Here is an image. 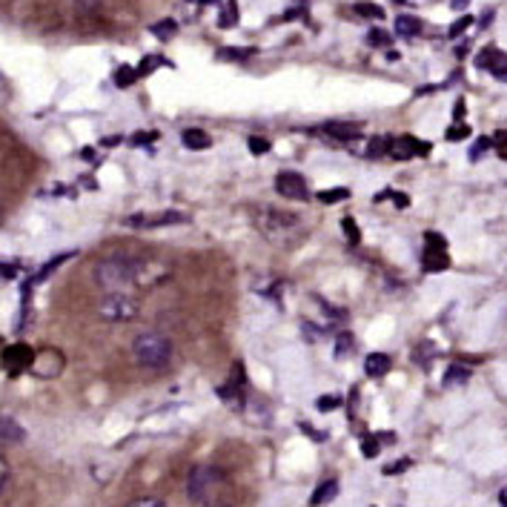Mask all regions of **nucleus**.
<instances>
[{
    "label": "nucleus",
    "mask_w": 507,
    "mask_h": 507,
    "mask_svg": "<svg viewBox=\"0 0 507 507\" xmlns=\"http://www.w3.org/2000/svg\"><path fill=\"white\" fill-rule=\"evenodd\" d=\"M339 496V482H324V484H319V487H315L312 490V496H310V504H315V507H319V504H327V502H332V499H336Z\"/></svg>",
    "instance_id": "f3484780"
},
{
    "label": "nucleus",
    "mask_w": 507,
    "mask_h": 507,
    "mask_svg": "<svg viewBox=\"0 0 507 507\" xmlns=\"http://www.w3.org/2000/svg\"><path fill=\"white\" fill-rule=\"evenodd\" d=\"M353 12L361 14V18H376V21H382V18H385V9H382V6H376V4H356Z\"/></svg>",
    "instance_id": "5701e85b"
},
{
    "label": "nucleus",
    "mask_w": 507,
    "mask_h": 507,
    "mask_svg": "<svg viewBox=\"0 0 507 507\" xmlns=\"http://www.w3.org/2000/svg\"><path fill=\"white\" fill-rule=\"evenodd\" d=\"M252 221H256V230L264 235V239H269L273 244H281V247H293L301 235H304L301 221L293 213H284V210L258 207V210H252Z\"/></svg>",
    "instance_id": "f03ea898"
},
{
    "label": "nucleus",
    "mask_w": 507,
    "mask_h": 507,
    "mask_svg": "<svg viewBox=\"0 0 507 507\" xmlns=\"http://www.w3.org/2000/svg\"><path fill=\"white\" fill-rule=\"evenodd\" d=\"M470 23H473L470 14H465V18H458V21L450 26V38H458V35H462V32H467V29H470Z\"/></svg>",
    "instance_id": "72a5a7b5"
},
{
    "label": "nucleus",
    "mask_w": 507,
    "mask_h": 507,
    "mask_svg": "<svg viewBox=\"0 0 507 507\" xmlns=\"http://www.w3.org/2000/svg\"><path fill=\"white\" fill-rule=\"evenodd\" d=\"M247 147H249L252 155H264V152H269V140H267V138H258V135H252V138L247 140Z\"/></svg>",
    "instance_id": "c756f323"
},
{
    "label": "nucleus",
    "mask_w": 507,
    "mask_h": 507,
    "mask_svg": "<svg viewBox=\"0 0 507 507\" xmlns=\"http://www.w3.org/2000/svg\"><path fill=\"white\" fill-rule=\"evenodd\" d=\"M424 241H427V244H424V252H421V267H424V273H445V269L450 267L445 235L427 232Z\"/></svg>",
    "instance_id": "39448f33"
},
{
    "label": "nucleus",
    "mask_w": 507,
    "mask_h": 507,
    "mask_svg": "<svg viewBox=\"0 0 507 507\" xmlns=\"http://www.w3.org/2000/svg\"><path fill=\"white\" fill-rule=\"evenodd\" d=\"M32 361H35V353H32L29 344H12L4 353V367L9 373H21V370H32Z\"/></svg>",
    "instance_id": "9d476101"
},
{
    "label": "nucleus",
    "mask_w": 507,
    "mask_h": 507,
    "mask_svg": "<svg viewBox=\"0 0 507 507\" xmlns=\"http://www.w3.org/2000/svg\"><path fill=\"white\" fill-rule=\"evenodd\" d=\"M419 152H427V144H419L413 135H395L390 138V158L395 161H410V158H416Z\"/></svg>",
    "instance_id": "1a4fd4ad"
},
{
    "label": "nucleus",
    "mask_w": 507,
    "mask_h": 507,
    "mask_svg": "<svg viewBox=\"0 0 507 507\" xmlns=\"http://www.w3.org/2000/svg\"><path fill=\"white\" fill-rule=\"evenodd\" d=\"M421 32V21L419 18H410V14H402V18H395V35L402 38H413Z\"/></svg>",
    "instance_id": "a211bd4d"
},
{
    "label": "nucleus",
    "mask_w": 507,
    "mask_h": 507,
    "mask_svg": "<svg viewBox=\"0 0 507 507\" xmlns=\"http://www.w3.org/2000/svg\"><path fill=\"white\" fill-rule=\"evenodd\" d=\"M201 4H218V0H201Z\"/></svg>",
    "instance_id": "a18cd8bd"
},
{
    "label": "nucleus",
    "mask_w": 507,
    "mask_h": 507,
    "mask_svg": "<svg viewBox=\"0 0 507 507\" xmlns=\"http://www.w3.org/2000/svg\"><path fill=\"white\" fill-rule=\"evenodd\" d=\"M341 227H344L347 241H350L353 247H356V244H361V232H358V224H356L353 218H344V221H341Z\"/></svg>",
    "instance_id": "a878e982"
},
{
    "label": "nucleus",
    "mask_w": 507,
    "mask_h": 507,
    "mask_svg": "<svg viewBox=\"0 0 507 507\" xmlns=\"http://www.w3.org/2000/svg\"><path fill=\"white\" fill-rule=\"evenodd\" d=\"M470 378V370L465 364H450V370L445 373V387H456V385H465Z\"/></svg>",
    "instance_id": "aec40b11"
},
{
    "label": "nucleus",
    "mask_w": 507,
    "mask_h": 507,
    "mask_svg": "<svg viewBox=\"0 0 507 507\" xmlns=\"http://www.w3.org/2000/svg\"><path fill=\"white\" fill-rule=\"evenodd\" d=\"M364 370H367L370 378H382V376H387V373H390V356H385V353H373V356H367V361H364Z\"/></svg>",
    "instance_id": "2eb2a0df"
},
{
    "label": "nucleus",
    "mask_w": 507,
    "mask_h": 507,
    "mask_svg": "<svg viewBox=\"0 0 507 507\" xmlns=\"http://www.w3.org/2000/svg\"><path fill=\"white\" fill-rule=\"evenodd\" d=\"M132 356L140 367L161 370L172 358V341H169V336H161V332H140V336L132 341Z\"/></svg>",
    "instance_id": "7ed1b4c3"
},
{
    "label": "nucleus",
    "mask_w": 507,
    "mask_h": 507,
    "mask_svg": "<svg viewBox=\"0 0 507 507\" xmlns=\"http://www.w3.org/2000/svg\"><path fill=\"white\" fill-rule=\"evenodd\" d=\"M158 67H169V60H164V58H144V60H140L138 75H149V72L158 69Z\"/></svg>",
    "instance_id": "cd10ccee"
},
{
    "label": "nucleus",
    "mask_w": 507,
    "mask_h": 507,
    "mask_svg": "<svg viewBox=\"0 0 507 507\" xmlns=\"http://www.w3.org/2000/svg\"><path fill=\"white\" fill-rule=\"evenodd\" d=\"M218 482H221V476H218L215 467H195L186 479V493L198 504H210L213 490H215Z\"/></svg>",
    "instance_id": "423d86ee"
},
{
    "label": "nucleus",
    "mask_w": 507,
    "mask_h": 507,
    "mask_svg": "<svg viewBox=\"0 0 507 507\" xmlns=\"http://www.w3.org/2000/svg\"><path fill=\"white\" fill-rule=\"evenodd\" d=\"M315 198H319V204H327V207H330V204H339V201L350 198V189H344V186H339V189H321V193L315 195Z\"/></svg>",
    "instance_id": "4be33fe9"
},
{
    "label": "nucleus",
    "mask_w": 507,
    "mask_h": 507,
    "mask_svg": "<svg viewBox=\"0 0 507 507\" xmlns=\"http://www.w3.org/2000/svg\"><path fill=\"white\" fill-rule=\"evenodd\" d=\"M181 140H184L186 149H210L213 147V138L204 130H184Z\"/></svg>",
    "instance_id": "dca6fc26"
},
{
    "label": "nucleus",
    "mask_w": 507,
    "mask_h": 507,
    "mask_svg": "<svg viewBox=\"0 0 507 507\" xmlns=\"http://www.w3.org/2000/svg\"><path fill=\"white\" fill-rule=\"evenodd\" d=\"M26 439V430L12 416L0 413V445H21Z\"/></svg>",
    "instance_id": "ddd939ff"
},
{
    "label": "nucleus",
    "mask_w": 507,
    "mask_h": 507,
    "mask_svg": "<svg viewBox=\"0 0 507 507\" xmlns=\"http://www.w3.org/2000/svg\"><path fill=\"white\" fill-rule=\"evenodd\" d=\"M155 138H158V132H135L132 144H149V140H155Z\"/></svg>",
    "instance_id": "58836bf2"
},
{
    "label": "nucleus",
    "mask_w": 507,
    "mask_h": 507,
    "mask_svg": "<svg viewBox=\"0 0 507 507\" xmlns=\"http://www.w3.org/2000/svg\"><path fill=\"white\" fill-rule=\"evenodd\" d=\"M339 404H341L339 395H324V399H319V410H324V413L332 407H339Z\"/></svg>",
    "instance_id": "c9c22d12"
},
{
    "label": "nucleus",
    "mask_w": 507,
    "mask_h": 507,
    "mask_svg": "<svg viewBox=\"0 0 507 507\" xmlns=\"http://www.w3.org/2000/svg\"><path fill=\"white\" fill-rule=\"evenodd\" d=\"M218 21H221V29H232L239 23V4H235V0H227L224 12L218 14Z\"/></svg>",
    "instance_id": "412c9836"
},
{
    "label": "nucleus",
    "mask_w": 507,
    "mask_h": 507,
    "mask_svg": "<svg viewBox=\"0 0 507 507\" xmlns=\"http://www.w3.org/2000/svg\"><path fill=\"white\" fill-rule=\"evenodd\" d=\"M138 81V69H132V67H121L118 72H115V84L123 89V86H132Z\"/></svg>",
    "instance_id": "b1692460"
},
{
    "label": "nucleus",
    "mask_w": 507,
    "mask_h": 507,
    "mask_svg": "<svg viewBox=\"0 0 507 507\" xmlns=\"http://www.w3.org/2000/svg\"><path fill=\"white\" fill-rule=\"evenodd\" d=\"M367 43H370V46H387V43H390V35H387L385 29H370Z\"/></svg>",
    "instance_id": "2f4dec72"
},
{
    "label": "nucleus",
    "mask_w": 507,
    "mask_h": 507,
    "mask_svg": "<svg viewBox=\"0 0 507 507\" xmlns=\"http://www.w3.org/2000/svg\"><path fill=\"white\" fill-rule=\"evenodd\" d=\"M490 149H493V138L476 140V144H473V149H470V161H479V158H482L484 152H490Z\"/></svg>",
    "instance_id": "bb28decb"
},
{
    "label": "nucleus",
    "mask_w": 507,
    "mask_h": 507,
    "mask_svg": "<svg viewBox=\"0 0 507 507\" xmlns=\"http://www.w3.org/2000/svg\"><path fill=\"white\" fill-rule=\"evenodd\" d=\"M493 147H499V149L504 152V147H507V130H499V132H496V138H493Z\"/></svg>",
    "instance_id": "37998d69"
},
{
    "label": "nucleus",
    "mask_w": 507,
    "mask_h": 507,
    "mask_svg": "<svg viewBox=\"0 0 507 507\" xmlns=\"http://www.w3.org/2000/svg\"><path fill=\"white\" fill-rule=\"evenodd\" d=\"M465 113H467V106H465V101H456V109H453V118H456V121H462V118H465Z\"/></svg>",
    "instance_id": "c03bdc74"
},
{
    "label": "nucleus",
    "mask_w": 507,
    "mask_h": 507,
    "mask_svg": "<svg viewBox=\"0 0 507 507\" xmlns=\"http://www.w3.org/2000/svg\"><path fill=\"white\" fill-rule=\"evenodd\" d=\"M249 55H252V50H224L221 52V58H235V60H244Z\"/></svg>",
    "instance_id": "e433bc0d"
},
{
    "label": "nucleus",
    "mask_w": 507,
    "mask_h": 507,
    "mask_svg": "<svg viewBox=\"0 0 507 507\" xmlns=\"http://www.w3.org/2000/svg\"><path fill=\"white\" fill-rule=\"evenodd\" d=\"M169 278V267L155 258H135L118 252L104 261L95 264V281L101 284L106 293L113 290H132V287H155Z\"/></svg>",
    "instance_id": "f257e3e1"
},
{
    "label": "nucleus",
    "mask_w": 507,
    "mask_h": 507,
    "mask_svg": "<svg viewBox=\"0 0 507 507\" xmlns=\"http://www.w3.org/2000/svg\"><path fill=\"white\" fill-rule=\"evenodd\" d=\"M6 482H9V465L4 462V458H0V490L6 487Z\"/></svg>",
    "instance_id": "79ce46f5"
},
{
    "label": "nucleus",
    "mask_w": 507,
    "mask_h": 507,
    "mask_svg": "<svg viewBox=\"0 0 507 507\" xmlns=\"http://www.w3.org/2000/svg\"><path fill=\"white\" fill-rule=\"evenodd\" d=\"M276 189H278V195L293 198V201L307 198V181H304V176H298V172H278Z\"/></svg>",
    "instance_id": "0eeeda50"
},
{
    "label": "nucleus",
    "mask_w": 507,
    "mask_h": 507,
    "mask_svg": "<svg viewBox=\"0 0 507 507\" xmlns=\"http://www.w3.org/2000/svg\"><path fill=\"white\" fill-rule=\"evenodd\" d=\"M347 353H353V339H350V336H341V339H339V350H336V356L341 358V356H347Z\"/></svg>",
    "instance_id": "f704fd0d"
},
{
    "label": "nucleus",
    "mask_w": 507,
    "mask_h": 507,
    "mask_svg": "<svg viewBox=\"0 0 507 507\" xmlns=\"http://www.w3.org/2000/svg\"><path fill=\"white\" fill-rule=\"evenodd\" d=\"M467 135H470V126L467 123L465 126L462 123H453L450 130H448V140H465Z\"/></svg>",
    "instance_id": "473e14b6"
},
{
    "label": "nucleus",
    "mask_w": 507,
    "mask_h": 507,
    "mask_svg": "<svg viewBox=\"0 0 507 507\" xmlns=\"http://www.w3.org/2000/svg\"><path fill=\"white\" fill-rule=\"evenodd\" d=\"M324 132L339 138V140H356L361 135V123H347V121H330L324 126Z\"/></svg>",
    "instance_id": "4468645a"
},
{
    "label": "nucleus",
    "mask_w": 507,
    "mask_h": 507,
    "mask_svg": "<svg viewBox=\"0 0 507 507\" xmlns=\"http://www.w3.org/2000/svg\"><path fill=\"white\" fill-rule=\"evenodd\" d=\"M186 215L181 213H161V215H130L126 224L135 230H152V227H169V224H184Z\"/></svg>",
    "instance_id": "6e6552de"
},
{
    "label": "nucleus",
    "mask_w": 507,
    "mask_h": 507,
    "mask_svg": "<svg viewBox=\"0 0 507 507\" xmlns=\"http://www.w3.org/2000/svg\"><path fill=\"white\" fill-rule=\"evenodd\" d=\"M132 507H161L164 502H158V499H135V502H130Z\"/></svg>",
    "instance_id": "a19ab883"
},
{
    "label": "nucleus",
    "mask_w": 507,
    "mask_h": 507,
    "mask_svg": "<svg viewBox=\"0 0 507 507\" xmlns=\"http://www.w3.org/2000/svg\"><path fill=\"white\" fill-rule=\"evenodd\" d=\"M176 32H178V23H176V21H169V18L152 26V35H158V38H172V35H176Z\"/></svg>",
    "instance_id": "393cba45"
},
{
    "label": "nucleus",
    "mask_w": 507,
    "mask_h": 507,
    "mask_svg": "<svg viewBox=\"0 0 507 507\" xmlns=\"http://www.w3.org/2000/svg\"><path fill=\"white\" fill-rule=\"evenodd\" d=\"M387 195L393 198V204H395V207H399V210H404L407 204H410V198H407L404 193H387Z\"/></svg>",
    "instance_id": "ea45409f"
},
{
    "label": "nucleus",
    "mask_w": 507,
    "mask_h": 507,
    "mask_svg": "<svg viewBox=\"0 0 507 507\" xmlns=\"http://www.w3.org/2000/svg\"><path fill=\"white\" fill-rule=\"evenodd\" d=\"M407 467H410V458H402V462L387 465V467H385V473H387V476H393V473H402V470H407Z\"/></svg>",
    "instance_id": "4c0bfd02"
},
{
    "label": "nucleus",
    "mask_w": 507,
    "mask_h": 507,
    "mask_svg": "<svg viewBox=\"0 0 507 507\" xmlns=\"http://www.w3.org/2000/svg\"><path fill=\"white\" fill-rule=\"evenodd\" d=\"M378 450H382V441H378V439H364L361 441V453L364 456H367V458H373V456H378Z\"/></svg>",
    "instance_id": "7c9ffc66"
},
{
    "label": "nucleus",
    "mask_w": 507,
    "mask_h": 507,
    "mask_svg": "<svg viewBox=\"0 0 507 507\" xmlns=\"http://www.w3.org/2000/svg\"><path fill=\"white\" fill-rule=\"evenodd\" d=\"M387 152H390V135H373L367 140V149H364L367 158H385Z\"/></svg>",
    "instance_id": "6ab92c4d"
},
{
    "label": "nucleus",
    "mask_w": 507,
    "mask_h": 507,
    "mask_svg": "<svg viewBox=\"0 0 507 507\" xmlns=\"http://www.w3.org/2000/svg\"><path fill=\"white\" fill-rule=\"evenodd\" d=\"M63 370V356L58 350H43L35 356L32 361V373L41 376V378H50V376H58Z\"/></svg>",
    "instance_id": "9b49d317"
},
{
    "label": "nucleus",
    "mask_w": 507,
    "mask_h": 507,
    "mask_svg": "<svg viewBox=\"0 0 507 507\" xmlns=\"http://www.w3.org/2000/svg\"><path fill=\"white\" fill-rule=\"evenodd\" d=\"M140 312L138 298L130 295V290H113L101 298L98 304V315L109 324H123V321H135Z\"/></svg>",
    "instance_id": "20e7f679"
},
{
    "label": "nucleus",
    "mask_w": 507,
    "mask_h": 507,
    "mask_svg": "<svg viewBox=\"0 0 507 507\" xmlns=\"http://www.w3.org/2000/svg\"><path fill=\"white\" fill-rule=\"evenodd\" d=\"M72 256H75V252H67V256H58L55 261H50V264H46V267L41 269V273H38V281H43L46 276H52V273H55V269H58V267H60L63 261H69Z\"/></svg>",
    "instance_id": "c85d7f7f"
},
{
    "label": "nucleus",
    "mask_w": 507,
    "mask_h": 507,
    "mask_svg": "<svg viewBox=\"0 0 507 507\" xmlns=\"http://www.w3.org/2000/svg\"><path fill=\"white\" fill-rule=\"evenodd\" d=\"M476 67H479V69H487L490 75H496L499 81H507V55L499 52V50H484V52H479Z\"/></svg>",
    "instance_id": "f8f14e48"
}]
</instances>
